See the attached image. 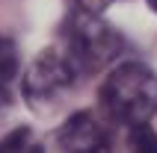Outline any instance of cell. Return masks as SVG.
Wrapping results in <instances>:
<instances>
[{
	"mask_svg": "<svg viewBox=\"0 0 157 153\" xmlns=\"http://www.w3.org/2000/svg\"><path fill=\"white\" fill-rule=\"evenodd\" d=\"M148 6H151V9H154V12H157V0H148Z\"/></svg>",
	"mask_w": 157,
	"mask_h": 153,
	"instance_id": "9c48e42d",
	"label": "cell"
},
{
	"mask_svg": "<svg viewBox=\"0 0 157 153\" xmlns=\"http://www.w3.org/2000/svg\"><path fill=\"white\" fill-rule=\"evenodd\" d=\"M0 150H39V144H36L33 133L27 127H18L12 136H6L0 141Z\"/></svg>",
	"mask_w": 157,
	"mask_h": 153,
	"instance_id": "8992f818",
	"label": "cell"
},
{
	"mask_svg": "<svg viewBox=\"0 0 157 153\" xmlns=\"http://www.w3.org/2000/svg\"><path fill=\"white\" fill-rule=\"evenodd\" d=\"M77 76L80 71L68 59L65 50H42L30 62L24 83H21V91L36 112H48L74 88Z\"/></svg>",
	"mask_w": 157,
	"mask_h": 153,
	"instance_id": "3957f363",
	"label": "cell"
},
{
	"mask_svg": "<svg viewBox=\"0 0 157 153\" xmlns=\"http://www.w3.org/2000/svg\"><path fill=\"white\" fill-rule=\"evenodd\" d=\"M113 3V0H77L80 9H89V12H101V9H107Z\"/></svg>",
	"mask_w": 157,
	"mask_h": 153,
	"instance_id": "ba28073f",
	"label": "cell"
},
{
	"mask_svg": "<svg viewBox=\"0 0 157 153\" xmlns=\"http://www.w3.org/2000/svg\"><path fill=\"white\" fill-rule=\"evenodd\" d=\"M98 97L116 124L142 127L157 112V74L142 62H122L104 80Z\"/></svg>",
	"mask_w": 157,
	"mask_h": 153,
	"instance_id": "6da1fadb",
	"label": "cell"
},
{
	"mask_svg": "<svg viewBox=\"0 0 157 153\" xmlns=\"http://www.w3.org/2000/svg\"><path fill=\"white\" fill-rule=\"evenodd\" d=\"M18 76V47L0 35V109L12 100V83Z\"/></svg>",
	"mask_w": 157,
	"mask_h": 153,
	"instance_id": "5b68a950",
	"label": "cell"
},
{
	"mask_svg": "<svg viewBox=\"0 0 157 153\" xmlns=\"http://www.w3.org/2000/svg\"><path fill=\"white\" fill-rule=\"evenodd\" d=\"M56 144L65 147V150L89 153V150H107L110 147V138H107V130L101 127V121L92 112H77V115H71L59 127Z\"/></svg>",
	"mask_w": 157,
	"mask_h": 153,
	"instance_id": "277c9868",
	"label": "cell"
},
{
	"mask_svg": "<svg viewBox=\"0 0 157 153\" xmlns=\"http://www.w3.org/2000/svg\"><path fill=\"white\" fill-rule=\"evenodd\" d=\"M122 47H124L122 35L98 12L80 9L62 27V50L68 53V59L77 65L80 74L101 71L122 53Z\"/></svg>",
	"mask_w": 157,
	"mask_h": 153,
	"instance_id": "7a4b0ae2",
	"label": "cell"
},
{
	"mask_svg": "<svg viewBox=\"0 0 157 153\" xmlns=\"http://www.w3.org/2000/svg\"><path fill=\"white\" fill-rule=\"evenodd\" d=\"M131 147H136V150H142V147H148V150H157V138H154V133H151V130L142 124V127H133Z\"/></svg>",
	"mask_w": 157,
	"mask_h": 153,
	"instance_id": "52a82bcc",
	"label": "cell"
}]
</instances>
